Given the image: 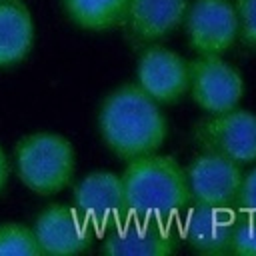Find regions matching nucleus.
<instances>
[{"instance_id": "nucleus-1", "label": "nucleus", "mask_w": 256, "mask_h": 256, "mask_svg": "<svg viewBox=\"0 0 256 256\" xmlns=\"http://www.w3.org/2000/svg\"><path fill=\"white\" fill-rule=\"evenodd\" d=\"M98 128L108 150L126 162L154 154L168 132L156 100L138 84H124L104 98L98 112Z\"/></svg>"}, {"instance_id": "nucleus-2", "label": "nucleus", "mask_w": 256, "mask_h": 256, "mask_svg": "<svg viewBox=\"0 0 256 256\" xmlns=\"http://www.w3.org/2000/svg\"><path fill=\"white\" fill-rule=\"evenodd\" d=\"M126 216L172 222L188 204L186 172L168 154H146L128 160L122 172Z\"/></svg>"}, {"instance_id": "nucleus-3", "label": "nucleus", "mask_w": 256, "mask_h": 256, "mask_svg": "<svg viewBox=\"0 0 256 256\" xmlns=\"http://www.w3.org/2000/svg\"><path fill=\"white\" fill-rule=\"evenodd\" d=\"M76 168L70 140L54 132H36L16 144V170L20 182L40 196L64 190Z\"/></svg>"}, {"instance_id": "nucleus-4", "label": "nucleus", "mask_w": 256, "mask_h": 256, "mask_svg": "<svg viewBox=\"0 0 256 256\" xmlns=\"http://www.w3.org/2000/svg\"><path fill=\"white\" fill-rule=\"evenodd\" d=\"M192 140L200 152L228 158L236 164L256 160V114L226 110L200 118L192 126Z\"/></svg>"}, {"instance_id": "nucleus-5", "label": "nucleus", "mask_w": 256, "mask_h": 256, "mask_svg": "<svg viewBox=\"0 0 256 256\" xmlns=\"http://www.w3.org/2000/svg\"><path fill=\"white\" fill-rule=\"evenodd\" d=\"M192 100L206 112H226L238 106L244 94L240 72L222 60V56L200 54L188 62Z\"/></svg>"}, {"instance_id": "nucleus-6", "label": "nucleus", "mask_w": 256, "mask_h": 256, "mask_svg": "<svg viewBox=\"0 0 256 256\" xmlns=\"http://www.w3.org/2000/svg\"><path fill=\"white\" fill-rule=\"evenodd\" d=\"M188 42L198 54L222 56L238 36V16L230 0H194L186 8Z\"/></svg>"}, {"instance_id": "nucleus-7", "label": "nucleus", "mask_w": 256, "mask_h": 256, "mask_svg": "<svg viewBox=\"0 0 256 256\" xmlns=\"http://www.w3.org/2000/svg\"><path fill=\"white\" fill-rule=\"evenodd\" d=\"M172 222L152 218H126L108 230L102 252L112 256H168L178 250V236Z\"/></svg>"}, {"instance_id": "nucleus-8", "label": "nucleus", "mask_w": 256, "mask_h": 256, "mask_svg": "<svg viewBox=\"0 0 256 256\" xmlns=\"http://www.w3.org/2000/svg\"><path fill=\"white\" fill-rule=\"evenodd\" d=\"M32 232L42 254L66 256L84 252L94 238L90 222L72 206L50 204L34 220Z\"/></svg>"}, {"instance_id": "nucleus-9", "label": "nucleus", "mask_w": 256, "mask_h": 256, "mask_svg": "<svg viewBox=\"0 0 256 256\" xmlns=\"http://www.w3.org/2000/svg\"><path fill=\"white\" fill-rule=\"evenodd\" d=\"M186 172L190 198L194 202H204L212 206H234L244 174L240 172V164L202 152L196 156Z\"/></svg>"}, {"instance_id": "nucleus-10", "label": "nucleus", "mask_w": 256, "mask_h": 256, "mask_svg": "<svg viewBox=\"0 0 256 256\" xmlns=\"http://www.w3.org/2000/svg\"><path fill=\"white\" fill-rule=\"evenodd\" d=\"M138 86L156 102H176L190 86L188 62L162 46H150L138 60Z\"/></svg>"}, {"instance_id": "nucleus-11", "label": "nucleus", "mask_w": 256, "mask_h": 256, "mask_svg": "<svg viewBox=\"0 0 256 256\" xmlns=\"http://www.w3.org/2000/svg\"><path fill=\"white\" fill-rule=\"evenodd\" d=\"M186 208L188 210L182 222V240L200 254H230V238L238 216L234 206H212L194 202Z\"/></svg>"}, {"instance_id": "nucleus-12", "label": "nucleus", "mask_w": 256, "mask_h": 256, "mask_svg": "<svg viewBox=\"0 0 256 256\" xmlns=\"http://www.w3.org/2000/svg\"><path fill=\"white\" fill-rule=\"evenodd\" d=\"M74 208L94 230L118 222L126 214L122 178L106 170L86 174L74 188Z\"/></svg>"}, {"instance_id": "nucleus-13", "label": "nucleus", "mask_w": 256, "mask_h": 256, "mask_svg": "<svg viewBox=\"0 0 256 256\" xmlns=\"http://www.w3.org/2000/svg\"><path fill=\"white\" fill-rule=\"evenodd\" d=\"M186 0H130L124 24L136 46L168 36L184 18Z\"/></svg>"}, {"instance_id": "nucleus-14", "label": "nucleus", "mask_w": 256, "mask_h": 256, "mask_svg": "<svg viewBox=\"0 0 256 256\" xmlns=\"http://www.w3.org/2000/svg\"><path fill=\"white\" fill-rule=\"evenodd\" d=\"M34 44V20L20 0H0V68L22 62Z\"/></svg>"}, {"instance_id": "nucleus-15", "label": "nucleus", "mask_w": 256, "mask_h": 256, "mask_svg": "<svg viewBox=\"0 0 256 256\" xmlns=\"http://www.w3.org/2000/svg\"><path fill=\"white\" fill-rule=\"evenodd\" d=\"M130 0H62L68 18L92 32L112 30L124 24Z\"/></svg>"}, {"instance_id": "nucleus-16", "label": "nucleus", "mask_w": 256, "mask_h": 256, "mask_svg": "<svg viewBox=\"0 0 256 256\" xmlns=\"http://www.w3.org/2000/svg\"><path fill=\"white\" fill-rule=\"evenodd\" d=\"M8 254H16V256L42 254L32 228L18 222L0 224V256H8Z\"/></svg>"}, {"instance_id": "nucleus-17", "label": "nucleus", "mask_w": 256, "mask_h": 256, "mask_svg": "<svg viewBox=\"0 0 256 256\" xmlns=\"http://www.w3.org/2000/svg\"><path fill=\"white\" fill-rule=\"evenodd\" d=\"M230 252L240 256H256V220L236 216V224L230 238Z\"/></svg>"}, {"instance_id": "nucleus-18", "label": "nucleus", "mask_w": 256, "mask_h": 256, "mask_svg": "<svg viewBox=\"0 0 256 256\" xmlns=\"http://www.w3.org/2000/svg\"><path fill=\"white\" fill-rule=\"evenodd\" d=\"M238 34L244 44L256 48V0H236Z\"/></svg>"}, {"instance_id": "nucleus-19", "label": "nucleus", "mask_w": 256, "mask_h": 256, "mask_svg": "<svg viewBox=\"0 0 256 256\" xmlns=\"http://www.w3.org/2000/svg\"><path fill=\"white\" fill-rule=\"evenodd\" d=\"M234 210L240 216L256 220V168L242 178V184L234 202Z\"/></svg>"}, {"instance_id": "nucleus-20", "label": "nucleus", "mask_w": 256, "mask_h": 256, "mask_svg": "<svg viewBox=\"0 0 256 256\" xmlns=\"http://www.w3.org/2000/svg\"><path fill=\"white\" fill-rule=\"evenodd\" d=\"M8 174H10V164H8V158L0 146V192L4 190V186L8 182Z\"/></svg>"}]
</instances>
